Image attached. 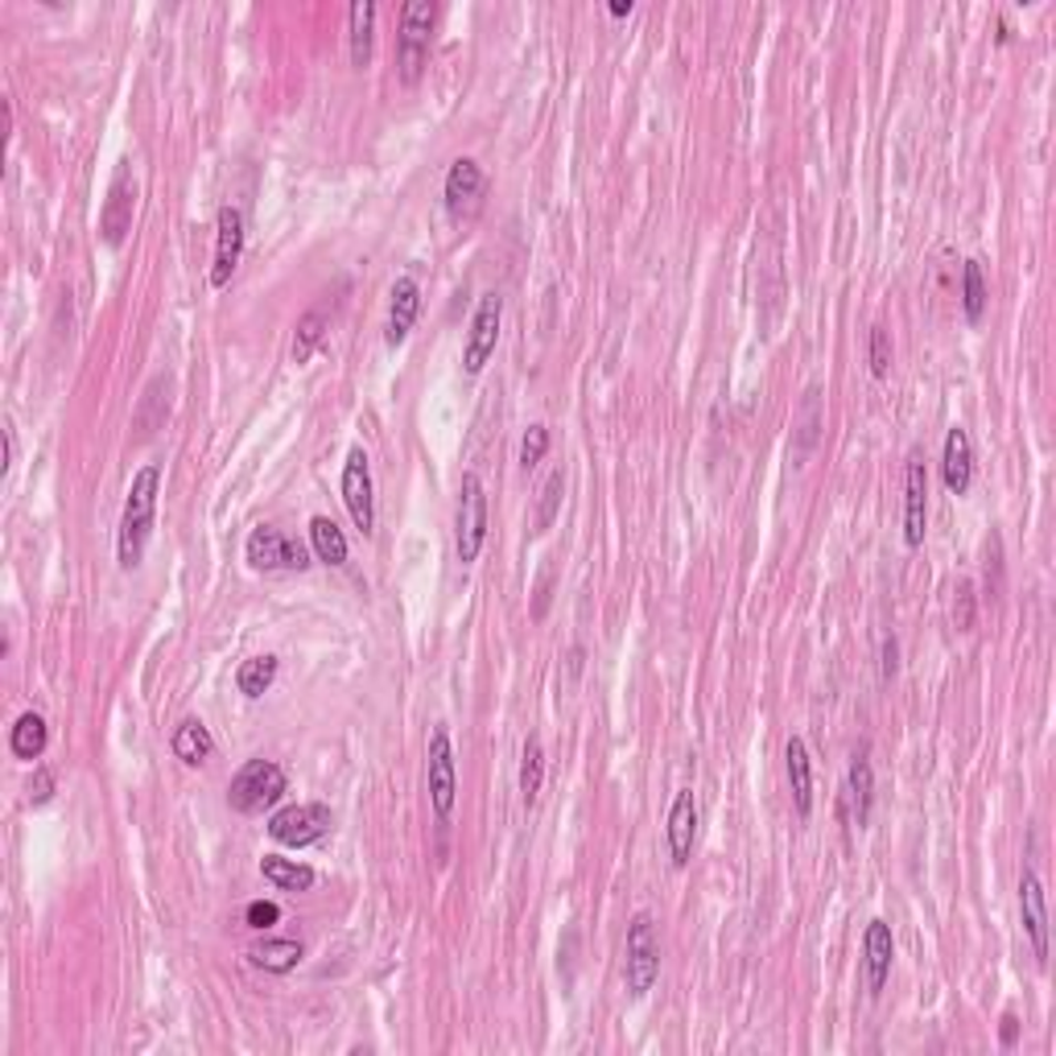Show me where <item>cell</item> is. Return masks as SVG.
Here are the masks:
<instances>
[{
  "label": "cell",
  "instance_id": "1",
  "mask_svg": "<svg viewBox=\"0 0 1056 1056\" xmlns=\"http://www.w3.org/2000/svg\"><path fill=\"white\" fill-rule=\"evenodd\" d=\"M158 491H161L158 462H149V467H141V471L132 474V488H128V500H125V516H120V566L125 569L141 566L149 533H153V521H158Z\"/></svg>",
  "mask_w": 1056,
  "mask_h": 1056
},
{
  "label": "cell",
  "instance_id": "2",
  "mask_svg": "<svg viewBox=\"0 0 1056 1056\" xmlns=\"http://www.w3.org/2000/svg\"><path fill=\"white\" fill-rule=\"evenodd\" d=\"M661 974V937L648 913H636L628 925V949H623V982L628 994L644 999L652 991V982Z\"/></svg>",
  "mask_w": 1056,
  "mask_h": 1056
},
{
  "label": "cell",
  "instance_id": "3",
  "mask_svg": "<svg viewBox=\"0 0 1056 1056\" xmlns=\"http://www.w3.org/2000/svg\"><path fill=\"white\" fill-rule=\"evenodd\" d=\"M281 797H285V772H281V764H273V759H248V764L232 776V785H227V801H232L236 813H265V809H273Z\"/></svg>",
  "mask_w": 1056,
  "mask_h": 1056
},
{
  "label": "cell",
  "instance_id": "4",
  "mask_svg": "<svg viewBox=\"0 0 1056 1056\" xmlns=\"http://www.w3.org/2000/svg\"><path fill=\"white\" fill-rule=\"evenodd\" d=\"M483 541H488V491H483V479L474 471L462 474V491H458V516H455V550L458 562L467 566L483 553Z\"/></svg>",
  "mask_w": 1056,
  "mask_h": 1056
},
{
  "label": "cell",
  "instance_id": "5",
  "mask_svg": "<svg viewBox=\"0 0 1056 1056\" xmlns=\"http://www.w3.org/2000/svg\"><path fill=\"white\" fill-rule=\"evenodd\" d=\"M438 9L429 0H409L401 13V79L417 83L429 63V33H434Z\"/></svg>",
  "mask_w": 1056,
  "mask_h": 1056
},
{
  "label": "cell",
  "instance_id": "6",
  "mask_svg": "<svg viewBox=\"0 0 1056 1056\" xmlns=\"http://www.w3.org/2000/svg\"><path fill=\"white\" fill-rule=\"evenodd\" d=\"M331 830V809L327 804H285L268 818V834L281 846H314L318 838Z\"/></svg>",
  "mask_w": 1056,
  "mask_h": 1056
},
{
  "label": "cell",
  "instance_id": "7",
  "mask_svg": "<svg viewBox=\"0 0 1056 1056\" xmlns=\"http://www.w3.org/2000/svg\"><path fill=\"white\" fill-rule=\"evenodd\" d=\"M500 318H504V298L491 289V294H483L479 306H474L467 351H462V367H467L471 376H479V372L488 367L491 355H495V343H500Z\"/></svg>",
  "mask_w": 1056,
  "mask_h": 1056
},
{
  "label": "cell",
  "instance_id": "8",
  "mask_svg": "<svg viewBox=\"0 0 1056 1056\" xmlns=\"http://www.w3.org/2000/svg\"><path fill=\"white\" fill-rule=\"evenodd\" d=\"M132 211H137V178L128 170V161H120V170L111 178L108 199H104V211H99V236L108 248H120L132 227Z\"/></svg>",
  "mask_w": 1056,
  "mask_h": 1056
},
{
  "label": "cell",
  "instance_id": "9",
  "mask_svg": "<svg viewBox=\"0 0 1056 1056\" xmlns=\"http://www.w3.org/2000/svg\"><path fill=\"white\" fill-rule=\"evenodd\" d=\"M244 553H248V566L253 569H306L310 566V550H306L301 541H289V536H285L281 529H273V524L253 529Z\"/></svg>",
  "mask_w": 1056,
  "mask_h": 1056
},
{
  "label": "cell",
  "instance_id": "10",
  "mask_svg": "<svg viewBox=\"0 0 1056 1056\" xmlns=\"http://www.w3.org/2000/svg\"><path fill=\"white\" fill-rule=\"evenodd\" d=\"M343 504H348L355 529L363 536L372 533V524H376V495H372V467H367L363 446L351 450L348 467H343Z\"/></svg>",
  "mask_w": 1056,
  "mask_h": 1056
},
{
  "label": "cell",
  "instance_id": "11",
  "mask_svg": "<svg viewBox=\"0 0 1056 1056\" xmlns=\"http://www.w3.org/2000/svg\"><path fill=\"white\" fill-rule=\"evenodd\" d=\"M455 792H458L455 747H450V735L438 726L434 739H429V801H434V813H438L441 821L450 818V809H455Z\"/></svg>",
  "mask_w": 1056,
  "mask_h": 1056
},
{
  "label": "cell",
  "instance_id": "12",
  "mask_svg": "<svg viewBox=\"0 0 1056 1056\" xmlns=\"http://www.w3.org/2000/svg\"><path fill=\"white\" fill-rule=\"evenodd\" d=\"M239 256H244V215H239V206H223L220 223H215V265H211L215 289L232 281Z\"/></svg>",
  "mask_w": 1056,
  "mask_h": 1056
},
{
  "label": "cell",
  "instance_id": "13",
  "mask_svg": "<svg viewBox=\"0 0 1056 1056\" xmlns=\"http://www.w3.org/2000/svg\"><path fill=\"white\" fill-rule=\"evenodd\" d=\"M1020 908H1024V929L1027 941H1032V953L1044 966L1048 962V908H1044L1041 875L1032 867H1024V875H1020Z\"/></svg>",
  "mask_w": 1056,
  "mask_h": 1056
},
{
  "label": "cell",
  "instance_id": "14",
  "mask_svg": "<svg viewBox=\"0 0 1056 1056\" xmlns=\"http://www.w3.org/2000/svg\"><path fill=\"white\" fill-rule=\"evenodd\" d=\"M925 524H929V474L920 455L908 458V491H904V545L916 550L925 541Z\"/></svg>",
  "mask_w": 1056,
  "mask_h": 1056
},
{
  "label": "cell",
  "instance_id": "15",
  "mask_svg": "<svg viewBox=\"0 0 1056 1056\" xmlns=\"http://www.w3.org/2000/svg\"><path fill=\"white\" fill-rule=\"evenodd\" d=\"M417 314H422V285H417V277H396L393 285V301H388V331H384V343L388 348H401L405 339H409L413 322H417Z\"/></svg>",
  "mask_w": 1056,
  "mask_h": 1056
},
{
  "label": "cell",
  "instance_id": "16",
  "mask_svg": "<svg viewBox=\"0 0 1056 1056\" xmlns=\"http://www.w3.org/2000/svg\"><path fill=\"white\" fill-rule=\"evenodd\" d=\"M483 170L474 158H458L446 174V206L450 215H474L479 211V199H483Z\"/></svg>",
  "mask_w": 1056,
  "mask_h": 1056
},
{
  "label": "cell",
  "instance_id": "17",
  "mask_svg": "<svg viewBox=\"0 0 1056 1056\" xmlns=\"http://www.w3.org/2000/svg\"><path fill=\"white\" fill-rule=\"evenodd\" d=\"M892 958H896V941H892V925L887 920H871L863 932V966H867V994H879L892 974Z\"/></svg>",
  "mask_w": 1056,
  "mask_h": 1056
},
{
  "label": "cell",
  "instance_id": "18",
  "mask_svg": "<svg viewBox=\"0 0 1056 1056\" xmlns=\"http://www.w3.org/2000/svg\"><path fill=\"white\" fill-rule=\"evenodd\" d=\"M694 834H697V801H694V792L685 789V792H678V801H673V809H669V830H664L673 867H685V863H690V854H694Z\"/></svg>",
  "mask_w": 1056,
  "mask_h": 1056
},
{
  "label": "cell",
  "instance_id": "19",
  "mask_svg": "<svg viewBox=\"0 0 1056 1056\" xmlns=\"http://www.w3.org/2000/svg\"><path fill=\"white\" fill-rule=\"evenodd\" d=\"M941 474H946V488L953 495H966L974 483V446L970 434L962 426H953L946 434V455H941Z\"/></svg>",
  "mask_w": 1056,
  "mask_h": 1056
},
{
  "label": "cell",
  "instance_id": "20",
  "mask_svg": "<svg viewBox=\"0 0 1056 1056\" xmlns=\"http://www.w3.org/2000/svg\"><path fill=\"white\" fill-rule=\"evenodd\" d=\"M351 21V63H372V42H376V0H355L348 9Z\"/></svg>",
  "mask_w": 1056,
  "mask_h": 1056
},
{
  "label": "cell",
  "instance_id": "21",
  "mask_svg": "<svg viewBox=\"0 0 1056 1056\" xmlns=\"http://www.w3.org/2000/svg\"><path fill=\"white\" fill-rule=\"evenodd\" d=\"M260 875L281 892H310L314 887V871L298 863V858H281V854H265L260 858Z\"/></svg>",
  "mask_w": 1056,
  "mask_h": 1056
},
{
  "label": "cell",
  "instance_id": "22",
  "mask_svg": "<svg viewBox=\"0 0 1056 1056\" xmlns=\"http://www.w3.org/2000/svg\"><path fill=\"white\" fill-rule=\"evenodd\" d=\"M785 759H789V785H792L797 813H801V818H809V809H813V768H809V751H804V743L789 739V747H785Z\"/></svg>",
  "mask_w": 1056,
  "mask_h": 1056
},
{
  "label": "cell",
  "instance_id": "23",
  "mask_svg": "<svg viewBox=\"0 0 1056 1056\" xmlns=\"http://www.w3.org/2000/svg\"><path fill=\"white\" fill-rule=\"evenodd\" d=\"M46 743H50L46 718H42V714H33V710H25V714H21V718L13 723V735H9L13 756L17 759H42Z\"/></svg>",
  "mask_w": 1056,
  "mask_h": 1056
},
{
  "label": "cell",
  "instance_id": "24",
  "mask_svg": "<svg viewBox=\"0 0 1056 1056\" xmlns=\"http://www.w3.org/2000/svg\"><path fill=\"white\" fill-rule=\"evenodd\" d=\"M170 747H174V756L182 759V764H203L211 751H215V739H211V730H206L199 718H186V723L174 726V739H170Z\"/></svg>",
  "mask_w": 1056,
  "mask_h": 1056
},
{
  "label": "cell",
  "instance_id": "25",
  "mask_svg": "<svg viewBox=\"0 0 1056 1056\" xmlns=\"http://www.w3.org/2000/svg\"><path fill=\"white\" fill-rule=\"evenodd\" d=\"M310 545H314L318 562H327V566H343L348 562V536H343V529L331 516H314L310 521Z\"/></svg>",
  "mask_w": 1056,
  "mask_h": 1056
},
{
  "label": "cell",
  "instance_id": "26",
  "mask_svg": "<svg viewBox=\"0 0 1056 1056\" xmlns=\"http://www.w3.org/2000/svg\"><path fill=\"white\" fill-rule=\"evenodd\" d=\"M541 785H545V747H541V739H536V735H529V739H524V756H521V797H524V804L536 801Z\"/></svg>",
  "mask_w": 1056,
  "mask_h": 1056
},
{
  "label": "cell",
  "instance_id": "27",
  "mask_svg": "<svg viewBox=\"0 0 1056 1056\" xmlns=\"http://www.w3.org/2000/svg\"><path fill=\"white\" fill-rule=\"evenodd\" d=\"M273 681H277V657H253V661L239 664L236 673V685L244 697H265Z\"/></svg>",
  "mask_w": 1056,
  "mask_h": 1056
},
{
  "label": "cell",
  "instance_id": "28",
  "mask_svg": "<svg viewBox=\"0 0 1056 1056\" xmlns=\"http://www.w3.org/2000/svg\"><path fill=\"white\" fill-rule=\"evenodd\" d=\"M253 962L268 974H289L301 962V941H265L253 949Z\"/></svg>",
  "mask_w": 1056,
  "mask_h": 1056
},
{
  "label": "cell",
  "instance_id": "29",
  "mask_svg": "<svg viewBox=\"0 0 1056 1056\" xmlns=\"http://www.w3.org/2000/svg\"><path fill=\"white\" fill-rule=\"evenodd\" d=\"M871 797H875V772H871L867 756L851 759V801H854V818L858 825H867L871 818Z\"/></svg>",
  "mask_w": 1056,
  "mask_h": 1056
},
{
  "label": "cell",
  "instance_id": "30",
  "mask_svg": "<svg viewBox=\"0 0 1056 1056\" xmlns=\"http://www.w3.org/2000/svg\"><path fill=\"white\" fill-rule=\"evenodd\" d=\"M562 491H566V474L557 467V471H550V479L541 483V504H536V516H533V533H550L553 529L557 512H562Z\"/></svg>",
  "mask_w": 1056,
  "mask_h": 1056
},
{
  "label": "cell",
  "instance_id": "31",
  "mask_svg": "<svg viewBox=\"0 0 1056 1056\" xmlns=\"http://www.w3.org/2000/svg\"><path fill=\"white\" fill-rule=\"evenodd\" d=\"M962 310L970 322H982V314H986V281H982V265L978 260L962 265Z\"/></svg>",
  "mask_w": 1056,
  "mask_h": 1056
},
{
  "label": "cell",
  "instance_id": "32",
  "mask_svg": "<svg viewBox=\"0 0 1056 1056\" xmlns=\"http://www.w3.org/2000/svg\"><path fill=\"white\" fill-rule=\"evenodd\" d=\"M322 331H327V310H310V314L298 322V339H294V360L306 363L314 355V348L322 343Z\"/></svg>",
  "mask_w": 1056,
  "mask_h": 1056
},
{
  "label": "cell",
  "instance_id": "33",
  "mask_svg": "<svg viewBox=\"0 0 1056 1056\" xmlns=\"http://www.w3.org/2000/svg\"><path fill=\"white\" fill-rule=\"evenodd\" d=\"M545 450H550V429L545 426H529V434H524L521 441V467L529 471V467H536L541 458H545Z\"/></svg>",
  "mask_w": 1056,
  "mask_h": 1056
},
{
  "label": "cell",
  "instance_id": "34",
  "mask_svg": "<svg viewBox=\"0 0 1056 1056\" xmlns=\"http://www.w3.org/2000/svg\"><path fill=\"white\" fill-rule=\"evenodd\" d=\"M244 920H248V929H273L277 920H281V908L273 904V899H253L248 908H244Z\"/></svg>",
  "mask_w": 1056,
  "mask_h": 1056
},
{
  "label": "cell",
  "instance_id": "35",
  "mask_svg": "<svg viewBox=\"0 0 1056 1056\" xmlns=\"http://www.w3.org/2000/svg\"><path fill=\"white\" fill-rule=\"evenodd\" d=\"M887 363H892V339H887L883 327H875V331H871V372H875V376H887Z\"/></svg>",
  "mask_w": 1056,
  "mask_h": 1056
},
{
  "label": "cell",
  "instance_id": "36",
  "mask_svg": "<svg viewBox=\"0 0 1056 1056\" xmlns=\"http://www.w3.org/2000/svg\"><path fill=\"white\" fill-rule=\"evenodd\" d=\"M953 619H958V628H970L974 623V586L962 583V590H958V607H953Z\"/></svg>",
  "mask_w": 1056,
  "mask_h": 1056
},
{
  "label": "cell",
  "instance_id": "37",
  "mask_svg": "<svg viewBox=\"0 0 1056 1056\" xmlns=\"http://www.w3.org/2000/svg\"><path fill=\"white\" fill-rule=\"evenodd\" d=\"M50 797H54V776L46 772V768H38L30 780V801L33 804H46Z\"/></svg>",
  "mask_w": 1056,
  "mask_h": 1056
},
{
  "label": "cell",
  "instance_id": "38",
  "mask_svg": "<svg viewBox=\"0 0 1056 1056\" xmlns=\"http://www.w3.org/2000/svg\"><path fill=\"white\" fill-rule=\"evenodd\" d=\"M896 669H899V644H896V636H887V640H883V678L892 681Z\"/></svg>",
  "mask_w": 1056,
  "mask_h": 1056
},
{
  "label": "cell",
  "instance_id": "39",
  "mask_svg": "<svg viewBox=\"0 0 1056 1056\" xmlns=\"http://www.w3.org/2000/svg\"><path fill=\"white\" fill-rule=\"evenodd\" d=\"M999 1036H1003V1044L1011 1048L1015 1036H1020V1020H1015V1015H1003V1032H999Z\"/></svg>",
  "mask_w": 1056,
  "mask_h": 1056
},
{
  "label": "cell",
  "instance_id": "40",
  "mask_svg": "<svg viewBox=\"0 0 1056 1056\" xmlns=\"http://www.w3.org/2000/svg\"><path fill=\"white\" fill-rule=\"evenodd\" d=\"M545 602H550V574L541 578V590H536V616H545Z\"/></svg>",
  "mask_w": 1056,
  "mask_h": 1056
},
{
  "label": "cell",
  "instance_id": "41",
  "mask_svg": "<svg viewBox=\"0 0 1056 1056\" xmlns=\"http://www.w3.org/2000/svg\"><path fill=\"white\" fill-rule=\"evenodd\" d=\"M628 13H631V0H616V4H611V17H628Z\"/></svg>",
  "mask_w": 1056,
  "mask_h": 1056
}]
</instances>
